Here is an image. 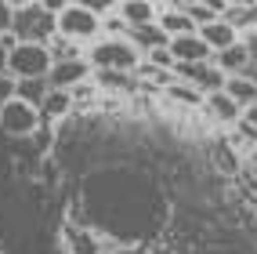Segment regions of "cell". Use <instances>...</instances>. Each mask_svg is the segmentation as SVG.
Returning a JSON list of instances; mask_svg holds the SVG:
<instances>
[{
	"mask_svg": "<svg viewBox=\"0 0 257 254\" xmlns=\"http://www.w3.org/2000/svg\"><path fill=\"white\" fill-rule=\"evenodd\" d=\"M15 40L19 44H51L58 37V15L47 4H15Z\"/></svg>",
	"mask_w": 257,
	"mask_h": 254,
	"instance_id": "cell-1",
	"label": "cell"
},
{
	"mask_svg": "<svg viewBox=\"0 0 257 254\" xmlns=\"http://www.w3.org/2000/svg\"><path fill=\"white\" fill-rule=\"evenodd\" d=\"M87 62L94 65V73H134L142 65V51L127 37H101L87 51Z\"/></svg>",
	"mask_w": 257,
	"mask_h": 254,
	"instance_id": "cell-2",
	"label": "cell"
},
{
	"mask_svg": "<svg viewBox=\"0 0 257 254\" xmlns=\"http://www.w3.org/2000/svg\"><path fill=\"white\" fill-rule=\"evenodd\" d=\"M109 11V8H105ZM101 8H91V4H65L58 11V37L73 40V44H83V40H98L101 37Z\"/></svg>",
	"mask_w": 257,
	"mask_h": 254,
	"instance_id": "cell-3",
	"label": "cell"
},
{
	"mask_svg": "<svg viewBox=\"0 0 257 254\" xmlns=\"http://www.w3.org/2000/svg\"><path fill=\"white\" fill-rule=\"evenodd\" d=\"M55 69L47 44H15V51L8 55V73L15 80H47V73Z\"/></svg>",
	"mask_w": 257,
	"mask_h": 254,
	"instance_id": "cell-4",
	"label": "cell"
},
{
	"mask_svg": "<svg viewBox=\"0 0 257 254\" xmlns=\"http://www.w3.org/2000/svg\"><path fill=\"white\" fill-rule=\"evenodd\" d=\"M40 109H33L29 102L22 98H11L8 106H0V127H4V134H11V138H29V134L40 131Z\"/></svg>",
	"mask_w": 257,
	"mask_h": 254,
	"instance_id": "cell-5",
	"label": "cell"
},
{
	"mask_svg": "<svg viewBox=\"0 0 257 254\" xmlns=\"http://www.w3.org/2000/svg\"><path fill=\"white\" fill-rule=\"evenodd\" d=\"M174 80L192 83L203 98H210V95H217V91H225V80H228V76L221 73L214 62H199V65H174Z\"/></svg>",
	"mask_w": 257,
	"mask_h": 254,
	"instance_id": "cell-6",
	"label": "cell"
},
{
	"mask_svg": "<svg viewBox=\"0 0 257 254\" xmlns=\"http://www.w3.org/2000/svg\"><path fill=\"white\" fill-rule=\"evenodd\" d=\"M94 73V65L87 58H73V62H55V69L47 73L51 91H76L87 83V76Z\"/></svg>",
	"mask_w": 257,
	"mask_h": 254,
	"instance_id": "cell-7",
	"label": "cell"
},
{
	"mask_svg": "<svg viewBox=\"0 0 257 254\" xmlns=\"http://www.w3.org/2000/svg\"><path fill=\"white\" fill-rule=\"evenodd\" d=\"M170 58H174L178 65H199V62H214V51L203 44L199 33H192V37H174L167 44Z\"/></svg>",
	"mask_w": 257,
	"mask_h": 254,
	"instance_id": "cell-8",
	"label": "cell"
},
{
	"mask_svg": "<svg viewBox=\"0 0 257 254\" xmlns=\"http://www.w3.org/2000/svg\"><path fill=\"white\" fill-rule=\"evenodd\" d=\"M156 26L167 33L170 40H174V37H192V33H199V29H196V22L185 15V8H181V4H167V8H160Z\"/></svg>",
	"mask_w": 257,
	"mask_h": 254,
	"instance_id": "cell-9",
	"label": "cell"
},
{
	"mask_svg": "<svg viewBox=\"0 0 257 254\" xmlns=\"http://www.w3.org/2000/svg\"><path fill=\"white\" fill-rule=\"evenodd\" d=\"M250 51L243 47V40H239V44H232V47H225V51H217V55H214V65H217V69L221 73H225V76H246V69H250Z\"/></svg>",
	"mask_w": 257,
	"mask_h": 254,
	"instance_id": "cell-10",
	"label": "cell"
},
{
	"mask_svg": "<svg viewBox=\"0 0 257 254\" xmlns=\"http://www.w3.org/2000/svg\"><path fill=\"white\" fill-rule=\"evenodd\" d=\"M116 15L123 19L127 29H142V26H152L160 19V8L145 4V0H127V4H116Z\"/></svg>",
	"mask_w": 257,
	"mask_h": 254,
	"instance_id": "cell-11",
	"label": "cell"
},
{
	"mask_svg": "<svg viewBox=\"0 0 257 254\" xmlns=\"http://www.w3.org/2000/svg\"><path fill=\"white\" fill-rule=\"evenodd\" d=\"M199 37H203V44H207L214 55H217V51H225V47H232V44H239V33H235L225 19H217V22H210V26H203V29H199Z\"/></svg>",
	"mask_w": 257,
	"mask_h": 254,
	"instance_id": "cell-12",
	"label": "cell"
},
{
	"mask_svg": "<svg viewBox=\"0 0 257 254\" xmlns=\"http://www.w3.org/2000/svg\"><path fill=\"white\" fill-rule=\"evenodd\" d=\"M127 40L138 47L142 55H149V51H160V47L170 44V37H167V33H163L156 22H152V26H142V29H127Z\"/></svg>",
	"mask_w": 257,
	"mask_h": 254,
	"instance_id": "cell-13",
	"label": "cell"
},
{
	"mask_svg": "<svg viewBox=\"0 0 257 254\" xmlns=\"http://www.w3.org/2000/svg\"><path fill=\"white\" fill-rule=\"evenodd\" d=\"M203 109H207L217 124H239V120H243V109H239V106H235V102H232L225 91L210 95L207 102H203Z\"/></svg>",
	"mask_w": 257,
	"mask_h": 254,
	"instance_id": "cell-14",
	"label": "cell"
},
{
	"mask_svg": "<svg viewBox=\"0 0 257 254\" xmlns=\"http://www.w3.org/2000/svg\"><path fill=\"white\" fill-rule=\"evenodd\" d=\"M221 19L243 37L246 29H257V4H225L221 8Z\"/></svg>",
	"mask_w": 257,
	"mask_h": 254,
	"instance_id": "cell-15",
	"label": "cell"
},
{
	"mask_svg": "<svg viewBox=\"0 0 257 254\" xmlns=\"http://www.w3.org/2000/svg\"><path fill=\"white\" fill-rule=\"evenodd\" d=\"M225 95L235 102L239 109L257 106V83H253L250 76H228V80H225Z\"/></svg>",
	"mask_w": 257,
	"mask_h": 254,
	"instance_id": "cell-16",
	"label": "cell"
},
{
	"mask_svg": "<svg viewBox=\"0 0 257 254\" xmlns=\"http://www.w3.org/2000/svg\"><path fill=\"white\" fill-rule=\"evenodd\" d=\"M73 109V91H51L44 98V106H40V120L51 124V120H58V116H65Z\"/></svg>",
	"mask_w": 257,
	"mask_h": 254,
	"instance_id": "cell-17",
	"label": "cell"
},
{
	"mask_svg": "<svg viewBox=\"0 0 257 254\" xmlns=\"http://www.w3.org/2000/svg\"><path fill=\"white\" fill-rule=\"evenodd\" d=\"M47 95H51V83L47 80H19V91H15V98L29 102L33 109H40Z\"/></svg>",
	"mask_w": 257,
	"mask_h": 254,
	"instance_id": "cell-18",
	"label": "cell"
},
{
	"mask_svg": "<svg viewBox=\"0 0 257 254\" xmlns=\"http://www.w3.org/2000/svg\"><path fill=\"white\" fill-rule=\"evenodd\" d=\"M181 8H185L188 19L196 22V29H203V26H210V22L221 19V8H225V4H196V0H192V4H181Z\"/></svg>",
	"mask_w": 257,
	"mask_h": 254,
	"instance_id": "cell-19",
	"label": "cell"
},
{
	"mask_svg": "<svg viewBox=\"0 0 257 254\" xmlns=\"http://www.w3.org/2000/svg\"><path fill=\"white\" fill-rule=\"evenodd\" d=\"M167 95L174 98V102H185V106H203V102H207V98H203V95L192 88V83H181V80L167 83Z\"/></svg>",
	"mask_w": 257,
	"mask_h": 254,
	"instance_id": "cell-20",
	"label": "cell"
},
{
	"mask_svg": "<svg viewBox=\"0 0 257 254\" xmlns=\"http://www.w3.org/2000/svg\"><path fill=\"white\" fill-rule=\"evenodd\" d=\"M98 83L101 88H112V91H134L142 80L134 73H98Z\"/></svg>",
	"mask_w": 257,
	"mask_h": 254,
	"instance_id": "cell-21",
	"label": "cell"
},
{
	"mask_svg": "<svg viewBox=\"0 0 257 254\" xmlns=\"http://www.w3.org/2000/svg\"><path fill=\"white\" fill-rule=\"evenodd\" d=\"M51 47V58H55V62H73V58H87V55H83V51L73 44V40H65V37H55V40H51L47 44Z\"/></svg>",
	"mask_w": 257,
	"mask_h": 254,
	"instance_id": "cell-22",
	"label": "cell"
},
{
	"mask_svg": "<svg viewBox=\"0 0 257 254\" xmlns=\"http://www.w3.org/2000/svg\"><path fill=\"white\" fill-rule=\"evenodd\" d=\"M11 29H15V4L0 0V37H11Z\"/></svg>",
	"mask_w": 257,
	"mask_h": 254,
	"instance_id": "cell-23",
	"label": "cell"
},
{
	"mask_svg": "<svg viewBox=\"0 0 257 254\" xmlns=\"http://www.w3.org/2000/svg\"><path fill=\"white\" fill-rule=\"evenodd\" d=\"M15 91H19V80H15L11 73H0V106H8V102L15 98Z\"/></svg>",
	"mask_w": 257,
	"mask_h": 254,
	"instance_id": "cell-24",
	"label": "cell"
},
{
	"mask_svg": "<svg viewBox=\"0 0 257 254\" xmlns=\"http://www.w3.org/2000/svg\"><path fill=\"white\" fill-rule=\"evenodd\" d=\"M243 124L257 131V106H250V109H243Z\"/></svg>",
	"mask_w": 257,
	"mask_h": 254,
	"instance_id": "cell-25",
	"label": "cell"
}]
</instances>
